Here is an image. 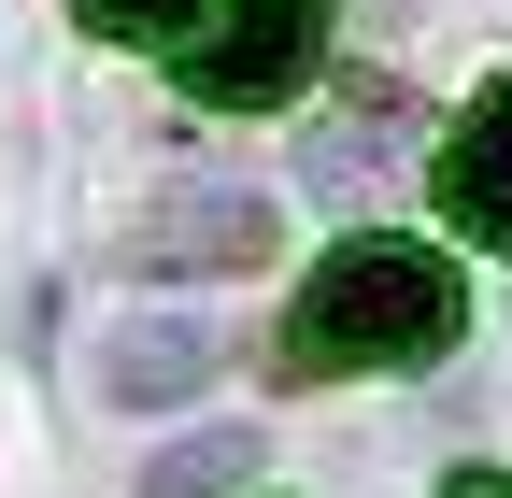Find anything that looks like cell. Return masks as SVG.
I'll return each mask as SVG.
<instances>
[{
    "label": "cell",
    "mask_w": 512,
    "mask_h": 498,
    "mask_svg": "<svg viewBox=\"0 0 512 498\" xmlns=\"http://www.w3.org/2000/svg\"><path fill=\"white\" fill-rule=\"evenodd\" d=\"M313 43H328V0H214V29L185 43V100H299Z\"/></svg>",
    "instance_id": "cell-2"
},
{
    "label": "cell",
    "mask_w": 512,
    "mask_h": 498,
    "mask_svg": "<svg viewBox=\"0 0 512 498\" xmlns=\"http://www.w3.org/2000/svg\"><path fill=\"white\" fill-rule=\"evenodd\" d=\"M72 15H86L100 43H185V29H200V0H72Z\"/></svg>",
    "instance_id": "cell-7"
},
{
    "label": "cell",
    "mask_w": 512,
    "mask_h": 498,
    "mask_svg": "<svg viewBox=\"0 0 512 498\" xmlns=\"http://www.w3.org/2000/svg\"><path fill=\"white\" fill-rule=\"evenodd\" d=\"M271 185H171V200L143 214V271H271Z\"/></svg>",
    "instance_id": "cell-4"
},
{
    "label": "cell",
    "mask_w": 512,
    "mask_h": 498,
    "mask_svg": "<svg viewBox=\"0 0 512 498\" xmlns=\"http://www.w3.org/2000/svg\"><path fill=\"white\" fill-rule=\"evenodd\" d=\"M456 328H470V271L441 242H399V228L328 242V271L299 285V356H328V370H413Z\"/></svg>",
    "instance_id": "cell-1"
},
{
    "label": "cell",
    "mask_w": 512,
    "mask_h": 498,
    "mask_svg": "<svg viewBox=\"0 0 512 498\" xmlns=\"http://www.w3.org/2000/svg\"><path fill=\"white\" fill-rule=\"evenodd\" d=\"M441 214L512 257V86H498L484 114H456V143H441Z\"/></svg>",
    "instance_id": "cell-5"
},
{
    "label": "cell",
    "mask_w": 512,
    "mask_h": 498,
    "mask_svg": "<svg viewBox=\"0 0 512 498\" xmlns=\"http://www.w3.org/2000/svg\"><path fill=\"white\" fill-rule=\"evenodd\" d=\"M200 385H214V328L200 314H114L86 342V399L100 413H185Z\"/></svg>",
    "instance_id": "cell-3"
},
{
    "label": "cell",
    "mask_w": 512,
    "mask_h": 498,
    "mask_svg": "<svg viewBox=\"0 0 512 498\" xmlns=\"http://www.w3.org/2000/svg\"><path fill=\"white\" fill-rule=\"evenodd\" d=\"M256 484V427H200V442L143 456V498H242Z\"/></svg>",
    "instance_id": "cell-6"
},
{
    "label": "cell",
    "mask_w": 512,
    "mask_h": 498,
    "mask_svg": "<svg viewBox=\"0 0 512 498\" xmlns=\"http://www.w3.org/2000/svg\"><path fill=\"white\" fill-rule=\"evenodd\" d=\"M441 498H512V484H498V470H456V484H441Z\"/></svg>",
    "instance_id": "cell-8"
}]
</instances>
